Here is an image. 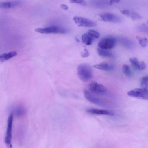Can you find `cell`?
Masks as SVG:
<instances>
[{
	"mask_svg": "<svg viewBox=\"0 0 148 148\" xmlns=\"http://www.w3.org/2000/svg\"><path fill=\"white\" fill-rule=\"evenodd\" d=\"M77 73L79 78L82 81L84 82H88L92 77V68L88 64H80L77 68Z\"/></svg>",
	"mask_w": 148,
	"mask_h": 148,
	"instance_id": "obj_1",
	"label": "cell"
},
{
	"mask_svg": "<svg viewBox=\"0 0 148 148\" xmlns=\"http://www.w3.org/2000/svg\"><path fill=\"white\" fill-rule=\"evenodd\" d=\"M13 121V114L11 113L9 116L7 121V125L5 138V142L8 148H12V130Z\"/></svg>",
	"mask_w": 148,
	"mask_h": 148,
	"instance_id": "obj_2",
	"label": "cell"
},
{
	"mask_svg": "<svg viewBox=\"0 0 148 148\" xmlns=\"http://www.w3.org/2000/svg\"><path fill=\"white\" fill-rule=\"evenodd\" d=\"M35 31L39 33L48 34H64L66 33L67 30L64 28L58 26H51L44 28H38L35 29Z\"/></svg>",
	"mask_w": 148,
	"mask_h": 148,
	"instance_id": "obj_3",
	"label": "cell"
},
{
	"mask_svg": "<svg viewBox=\"0 0 148 148\" xmlns=\"http://www.w3.org/2000/svg\"><path fill=\"white\" fill-rule=\"evenodd\" d=\"M116 42V39L113 37H107L101 39L98 43L99 48L106 50L112 49L115 46Z\"/></svg>",
	"mask_w": 148,
	"mask_h": 148,
	"instance_id": "obj_4",
	"label": "cell"
},
{
	"mask_svg": "<svg viewBox=\"0 0 148 148\" xmlns=\"http://www.w3.org/2000/svg\"><path fill=\"white\" fill-rule=\"evenodd\" d=\"M130 96L143 100L148 99L147 89L136 88L128 91L127 93Z\"/></svg>",
	"mask_w": 148,
	"mask_h": 148,
	"instance_id": "obj_5",
	"label": "cell"
},
{
	"mask_svg": "<svg viewBox=\"0 0 148 148\" xmlns=\"http://www.w3.org/2000/svg\"><path fill=\"white\" fill-rule=\"evenodd\" d=\"M73 20L79 26L91 27H95L97 25L94 21L80 16H75L73 18Z\"/></svg>",
	"mask_w": 148,
	"mask_h": 148,
	"instance_id": "obj_6",
	"label": "cell"
},
{
	"mask_svg": "<svg viewBox=\"0 0 148 148\" xmlns=\"http://www.w3.org/2000/svg\"><path fill=\"white\" fill-rule=\"evenodd\" d=\"M101 19L104 21L114 23H119L122 21V18L119 16L114 14L106 13L100 15Z\"/></svg>",
	"mask_w": 148,
	"mask_h": 148,
	"instance_id": "obj_7",
	"label": "cell"
},
{
	"mask_svg": "<svg viewBox=\"0 0 148 148\" xmlns=\"http://www.w3.org/2000/svg\"><path fill=\"white\" fill-rule=\"evenodd\" d=\"M88 88L90 91L95 93H103L107 90L106 88L104 86L95 81L90 83Z\"/></svg>",
	"mask_w": 148,
	"mask_h": 148,
	"instance_id": "obj_8",
	"label": "cell"
},
{
	"mask_svg": "<svg viewBox=\"0 0 148 148\" xmlns=\"http://www.w3.org/2000/svg\"><path fill=\"white\" fill-rule=\"evenodd\" d=\"M84 94L85 98L90 102L99 105H104V103L101 99L94 96L89 90L84 89Z\"/></svg>",
	"mask_w": 148,
	"mask_h": 148,
	"instance_id": "obj_9",
	"label": "cell"
},
{
	"mask_svg": "<svg viewBox=\"0 0 148 148\" xmlns=\"http://www.w3.org/2000/svg\"><path fill=\"white\" fill-rule=\"evenodd\" d=\"M87 112L94 114L113 116L114 114L113 112L103 109L95 108H90L86 110Z\"/></svg>",
	"mask_w": 148,
	"mask_h": 148,
	"instance_id": "obj_10",
	"label": "cell"
},
{
	"mask_svg": "<svg viewBox=\"0 0 148 148\" xmlns=\"http://www.w3.org/2000/svg\"><path fill=\"white\" fill-rule=\"evenodd\" d=\"M130 61L133 66L137 70H142L145 69L146 65L143 61L139 62L136 58H132L130 59Z\"/></svg>",
	"mask_w": 148,
	"mask_h": 148,
	"instance_id": "obj_11",
	"label": "cell"
},
{
	"mask_svg": "<svg viewBox=\"0 0 148 148\" xmlns=\"http://www.w3.org/2000/svg\"><path fill=\"white\" fill-rule=\"evenodd\" d=\"M20 1H11L0 2V8H7L19 6L21 4Z\"/></svg>",
	"mask_w": 148,
	"mask_h": 148,
	"instance_id": "obj_12",
	"label": "cell"
},
{
	"mask_svg": "<svg viewBox=\"0 0 148 148\" xmlns=\"http://www.w3.org/2000/svg\"><path fill=\"white\" fill-rule=\"evenodd\" d=\"M93 66L97 69L103 70L110 71L113 68V66L107 62H103L93 65Z\"/></svg>",
	"mask_w": 148,
	"mask_h": 148,
	"instance_id": "obj_13",
	"label": "cell"
},
{
	"mask_svg": "<svg viewBox=\"0 0 148 148\" xmlns=\"http://www.w3.org/2000/svg\"><path fill=\"white\" fill-rule=\"evenodd\" d=\"M17 53L16 51H13L7 53H4L0 55V61L3 62L16 56Z\"/></svg>",
	"mask_w": 148,
	"mask_h": 148,
	"instance_id": "obj_14",
	"label": "cell"
},
{
	"mask_svg": "<svg viewBox=\"0 0 148 148\" xmlns=\"http://www.w3.org/2000/svg\"><path fill=\"white\" fill-rule=\"evenodd\" d=\"M97 51L98 54L103 57L113 58L114 55L112 53L105 50L98 48Z\"/></svg>",
	"mask_w": 148,
	"mask_h": 148,
	"instance_id": "obj_15",
	"label": "cell"
},
{
	"mask_svg": "<svg viewBox=\"0 0 148 148\" xmlns=\"http://www.w3.org/2000/svg\"><path fill=\"white\" fill-rule=\"evenodd\" d=\"M82 39L83 42L87 45L92 44L93 40V37L88 33L83 34L82 36Z\"/></svg>",
	"mask_w": 148,
	"mask_h": 148,
	"instance_id": "obj_16",
	"label": "cell"
},
{
	"mask_svg": "<svg viewBox=\"0 0 148 148\" xmlns=\"http://www.w3.org/2000/svg\"><path fill=\"white\" fill-rule=\"evenodd\" d=\"M14 112L17 116L20 117L24 116L25 114L26 110L23 106H20L15 108Z\"/></svg>",
	"mask_w": 148,
	"mask_h": 148,
	"instance_id": "obj_17",
	"label": "cell"
},
{
	"mask_svg": "<svg viewBox=\"0 0 148 148\" xmlns=\"http://www.w3.org/2000/svg\"><path fill=\"white\" fill-rule=\"evenodd\" d=\"M120 41L123 45L128 48H132L134 45L133 41L126 38H121L120 39Z\"/></svg>",
	"mask_w": 148,
	"mask_h": 148,
	"instance_id": "obj_18",
	"label": "cell"
},
{
	"mask_svg": "<svg viewBox=\"0 0 148 148\" xmlns=\"http://www.w3.org/2000/svg\"><path fill=\"white\" fill-rule=\"evenodd\" d=\"M93 1L94 5L96 6L100 7L110 5L109 1L96 0Z\"/></svg>",
	"mask_w": 148,
	"mask_h": 148,
	"instance_id": "obj_19",
	"label": "cell"
},
{
	"mask_svg": "<svg viewBox=\"0 0 148 148\" xmlns=\"http://www.w3.org/2000/svg\"><path fill=\"white\" fill-rule=\"evenodd\" d=\"M123 71L124 74L127 76L130 77L132 75V72L128 65L124 64L123 67Z\"/></svg>",
	"mask_w": 148,
	"mask_h": 148,
	"instance_id": "obj_20",
	"label": "cell"
},
{
	"mask_svg": "<svg viewBox=\"0 0 148 148\" xmlns=\"http://www.w3.org/2000/svg\"><path fill=\"white\" fill-rule=\"evenodd\" d=\"M148 84V77L145 76L142 78L141 83L140 86L141 88L147 89Z\"/></svg>",
	"mask_w": 148,
	"mask_h": 148,
	"instance_id": "obj_21",
	"label": "cell"
},
{
	"mask_svg": "<svg viewBox=\"0 0 148 148\" xmlns=\"http://www.w3.org/2000/svg\"><path fill=\"white\" fill-rule=\"evenodd\" d=\"M137 38L139 40V42L142 47H145L147 45V39L146 38H141L137 36Z\"/></svg>",
	"mask_w": 148,
	"mask_h": 148,
	"instance_id": "obj_22",
	"label": "cell"
},
{
	"mask_svg": "<svg viewBox=\"0 0 148 148\" xmlns=\"http://www.w3.org/2000/svg\"><path fill=\"white\" fill-rule=\"evenodd\" d=\"M130 15L131 18L133 20L140 19L142 18V17L141 15L134 12H131L130 14Z\"/></svg>",
	"mask_w": 148,
	"mask_h": 148,
	"instance_id": "obj_23",
	"label": "cell"
},
{
	"mask_svg": "<svg viewBox=\"0 0 148 148\" xmlns=\"http://www.w3.org/2000/svg\"><path fill=\"white\" fill-rule=\"evenodd\" d=\"M87 33L92 37L98 38L99 36V34L97 31L92 30H89L87 32Z\"/></svg>",
	"mask_w": 148,
	"mask_h": 148,
	"instance_id": "obj_24",
	"label": "cell"
},
{
	"mask_svg": "<svg viewBox=\"0 0 148 148\" xmlns=\"http://www.w3.org/2000/svg\"><path fill=\"white\" fill-rule=\"evenodd\" d=\"M138 30L141 32L147 33L148 28L147 25L145 23H143L138 27Z\"/></svg>",
	"mask_w": 148,
	"mask_h": 148,
	"instance_id": "obj_25",
	"label": "cell"
},
{
	"mask_svg": "<svg viewBox=\"0 0 148 148\" xmlns=\"http://www.w3.org/2000/svg\"><path fill=\"white\" fill-rule=\"evenodd\" d=\"M69 2L72 3H75L80 4L81 5L85 6L86 5V2L84 0H71Z\"/></svg>",
	"mask_w": 148,
	"mask_h": 148,
	"instance_id": "obj_26",
	"label": "cell"
},
{
	"mask_svg": "<svg viewBox=\"0 0 148 148\" xmlns=\"http://www.w3.org/2000/svg\"><path fill=\"white\" fill-rule=\"evenodd\" d=\"M81 56L83 58L88 57L89 55V52L87 49H85L81 53Z\"/></svg>",
	"mask_w": 148,
	"mask_h": 148,
	"instance_id": "obj_27",
	"label": "cell"
},
{
	"mask_svg": "<svg viewBox=\"0 0 148 148\" xmlns=\"http://www.w3.org/2000/svg\"><path fill=\"white\" fill-rule=\"evenodd\" d=\"M121 12L124 15L129 16L130 14V11L127 9H124L121 11Z\"/></svg>",
	"mask_w": 148,
	"mask_h": 148,
	"instance_id": "obj_28",
	"label": "cell"
},
{
	"mask_svg": "<svg viewBox=\"0 0 148 148\" xmlns=\"http://www.w3.org/2000/svg\"><path fill=\"white\" fill-rule=\"evenodd\" d=\"M60 7L61 9L65 10H67L68 9V7L66 5L62 4L60 5Z\"/></svg>",
	"mask_w": 148,
	"mask_h": 148,
	"instance_id": "obj_29",
	"label": "cell"
},
{
	"mask_svg": "<svg viewBox=\"0 0 148 148\" xmlns=\"http://www.w3.org/2000/svg\"><path fill=\"white\" fill-rule=\"evenodd\" d=\"M120 1L119 0H110L109 1L110 5H111L113 4L118 2Z\"/></svg>",
	"mask_w": 148,
	"mask_h": 148,
	"instance_id": "obj_30",
	"label": "cell"
},
{
	"mask_svg": "<svg viewBox=\"0 0 148 148\" xmlns=\"http://www.w3.org/2000/svg\"><path fill=\"white\" fill-rule=\"evenodd\" d=\"M75 39L76 41L77 42H79V40L78 39V38L77 37H75Z\"/></svg>",
	"mask_w": 148,
	"mask_h": 148,
	"instance_id": "obj_31",
	"label": "cell"
}]
</instances>
